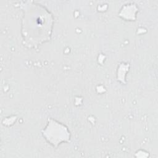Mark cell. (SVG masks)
<instances>
[{"label":"cell","mask_w":158,"mask_h":158,"mask_svg":"<svg viewBox=\"0 0 158 158\" xmlns=\"http://www.w3.org/2000/svg\"><path fill=\"white\" fill-rule=\"evenodd\" d=\"M24 10L22 31L25 44L33 48L49 40L53 22L49 12L39 4L31 3Z\"/></svg>","instance_id":"cell-1"},{"label":"cell","mask_w":158,"mask_h":158,"mask_svg":"<svg viewBox=\"0 0 158 158\" xmlns=\"http://www.w3.org/2000/svg\"><path fill=\"white\" fill-rule=\"evenodd\" d=\"M45 133H55L46 138L51 144L57 146L62 141H68L70 138V133L64 125L52 120H49V123L44 130Z\"/></svg>","instance_id":"cell-2"}]
</instances>
